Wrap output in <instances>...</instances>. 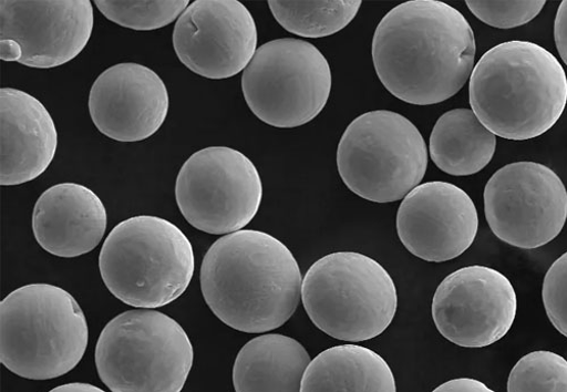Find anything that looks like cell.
Segmentation results:
<instances>
[{"label": "cell", "instance_id": "6da1fadb", "mask_svg": "<svg viewBox=\"0 0 567 392\" xmlns=\"http://www.w3.org/2000/svg\"><path fill=\"white\" fill-rule=\"evenodd\" d=\"M476 38L467 20L437 0H411L378 24L372 40L375 73L398 100L442 104L475 69Z\"/></svg>", "mask_w": 567, "mask_h": 392}, {"label": "cell", "instance_id": "83f0119b", "mask_svg": "<svg viewBox=\"0 0 567 392\" xmlns=\"http://www.w3.org/2000/svg\"><path fill=\"white\" fill-rule=\"evenodd\" d=\"M433 392H496L489 386H487L484 382L471 379V378H460L450 380L440 386H437Z\"/></svg>", "mask_w": 567, "mask_h": 392}, {"label": "cell", "instance_id": "7c38bea8", "mask_svg": "<svg viewBox=\"0 0 567 392\" xmlns=\"http://www.w3.org/2000/svg\"><path fill=\"white\" fill-rule=\"evenodd\" d=\"M517 311L512 282L499 271L471 266L447 276L433 300V319L443 337L465 349H484L504 338Z\"/></svg>", "mask_w": 567, "mask_h": 392}, {"label": "cell", "instance_id": "603a6c76", "mask_svg": "<svg viewBox=\"0 0 567 392\" xmlns=\"http://www.w3.org/2000/svg\"><path fill=\"white\" fill-rule=\"evenodd\" d=\"M188 0L174 2H118V0H97L96 7L111 22L135 31L162 29L178 20L190 7Z\"/></svg>", "mask_w": 567, "mask_h": 392}, {"label": "cell", "instance_id": "f1b7e54d", "mask_svg": "<svg viewBox=\"0 0 567 392\" xmlns=\"http://www.w3.org/2000/svg\"><path fill=\"white\" fill-rule=\"evenodd\" d=\"M0 59L6 62L19 63L22 59V49L13 40H0Z\"/></svg>", "mask_w": 567, "mask_h": 392}, {"label": "cell", "instance_id": "7a4b0ae2", "mask_svg": "<svg viewBox=\"0 0 567 392\" xmlns=\"http://www.w3.org/2000/svg\"><path fill=\"white\" fill-rule=\"evenodd\" d=\"M202 290L226 326L261 333L286 324L302 298L299 264L286 244L259 230L217 239L202 266Z\"/></svg>", "mask_w": 567, "mask_h": 392}, {"label": "cell", "instance_id": "4fadbf2b", "mask_svg": "<svg viewBox=\"0 0 567 392\" xmlns=\"http://www.w3.org/2000/svg\"><path fill=\"white\" fill-rule=\"evenodd\" d=\"M174 51L194 73L223 80L238 75L254 60L258 30L238 0H196L175 23Z\"/></svg>", "mask_w": 567, "mask_h": 392}, {"label": "cell", "instance_id": "9a60e30c", "mask_svg": "<svg viewBox=\"0 0 567 392\" xmlns=\"http://www.w3.org/2000/svg\"><path fill=\"white\" fill-rule=\"evenodd\" d=\"M93 30L90 0L62 2H0V39L13 40L22 49L19 64L55 69L76 59Z\"/></svg>", "mask_w": 567, "mask_h": 392}, {"label": "cell", "instance_id": "e0dca14e", "mask_svg": "<svg viewBox=\"0 0 567 392\" xmlns=\"http://www.w3.org/2000/svg\"><path fill=\"white\" fill-rule=\"evenodd\" d=\"M32 229L40 247L72 259L99 247L107 229V212L89 187L62 183L45 189L34 206Z\"/></svg>", "mask_w": 567, "mask_h": 392}, {"label": "cell", "instance_id": "7402d4cb", "mask_svg": "<svg viewBox=\"0 0 567 392\" xmlns=\"http://www.w3.org/2000/svg\"><path fill=\"white\" fill-rule=\"evenodd\" d=\"M360 0L338 2H274L268 7L275 20L287 31L302 38H324L347 28L357 17Z\"/></svg>", "mask_w": 567, "mask_h": 392}, {"label": "cell", "instance_id": "277c9868", "mask_svg": "<svg viewBox=\"0 0 567 392\" xmlns=\"http://www.w3.org/2000/svg\"><path fill=\"white\" fill-rule=\"evenodd\" d=\"M86 318L65 289L49 283L18 288L0 303V361L29 380H51L81 362Z\"/></svg>", "mask_w": 567, "mask_h": 392}, {"label": "cell", "instance_id": "ac0fdd59", "mask_svg": "<svg viewBox=\"0 0 567 392\" xmlns=\"http://www.w3.org/2000/svg\"><path fill=\"white\" fill-rule=\"evenodd\" d=\"M0 184H25L49 169L58 152L59 133L51 113L37 97L19 89L0 90Z\"/></svg>", "mask_w": 567, "mask_h": 392}, {"label": "cell", "instance_id": "44dd1931", "mask_svg": "<svg viewBox=\"0 0 567 392\" xmlns=\"http://www.w3.org/2000/svg\"><path fill=\"white\" fill-rule=\"evenodd\" d=\"M497 138L466 109L453 110L436 123L430 152L434 164L452 176H471L482 172L493 161Z\"/></svg>", "mask_w": 567, "mask_h": 392}, {"label": "cell", "instance_id": "5b68a950", "mask_svg": "<svg viewBox=\"0 0 567 392\" xmlns=\"http://www.w3.org/2000/svg\"><path fill=\"white\" fill-rule=\"evenodd\" d=\"M113 296L136 309H158L183 296L196 269L194 247L173 223L136 216L107 236L100 256Z\"/></svg>", "mask_w": 567, "mask_h": 392}, {"label": "cell", "instance_id": "d4e9b609", "mask_svg": "<svg viewBox=\"0 0 567 392\" xmlns=\"http://www.w3.org/2000/svg\"><path fill=\"white\" fill-rule=\"evenodd\" d=\"M466 7L477 19L496 29H514L535 20L546 6L537 2H481L467 0Z\"/></svg>", "mask_w": 567, "mask_h": 392}, {"label": "cell", "instance_id": "d6986e66", "mask_svg": "<svg viewBox=\"0 0 567 392\" xmlns=\"http://www.w3.org/2000/svg\"><path fill=\"white\" fill-rule=\"evenodd\" d=\"M311 359L295 338L268 333L254 338L236 357L235 392H301Z\"/></svg>", "mask_w": 567, "mask_h": 392}, {"label": "cell", "instance_id": "f546056e", "mask_svg": "<svg viewBox=\"0 0 567 392\" xmlns=\"http://www.w3.org/2000/svg\"><path fill=\"white\" fill-rule=\"evenodd\" d=\"M50 392H106L105 390L90 384V383H82V382H74V383H68L60 385Z\"/></svg>", "mask_w": 567, "mask_h": 392}, {"label": "cell", "instance_id": "ffe728a7", "mask_svg": "<svg viewBox=\"0 0 567 392\" xmlns=\"http://www.w3.org/2000/svg\"><path fill=\"white\" fill-rule=\"evenodd\" d=\"M301 392H396V382L380 354L350 344L328 349L313 359Z\"/></svg>", "mask_w": 567, "mask_h": 392}, {"label": "cell", "instance_id": "2e32d148", "mask_svg": "<svg viewBox=\"0 0 567 392\" xmlns=\"http://www.w3.org/2000/svg\"><path fill=\"white\" fill-rule=\"evenodd\" d=\"M169 95L162 78L147 66L117 64L92 84L89 112L101 133L118 142L145 141L167 118Z\"/></svg>", "mask_w": 567, "mask_h": 392}, {"label": "cell", "instance_id": "8992f818", "mask_svg": "<svg viewBox=\"0 0 567 392\" xmlns=\"http://www.w3.org/2000/svg\"><path fill=\"white\" fill-rule=\"evenodd\" d=\"M313 324L339 340L359 342L382 334L398 311V290L386 269L355 252H337L315 262L302 285Z\"/></svg>", "mask_w": 567, "mask_h": 392}, {"label": "cell", "instance_id": "ba28073f", "mask_svg": "<svg viewBox=\"0 0 567 392\" xmlns=\"http://www.w3.org/2000/svg\"><path fill=\"white\" fill-rule=\"evenodd\" d=\"M429 166L427 144L416 126L389 111L365 113L346 130L338 149L344 184L374 204L400 202L420 185Z\"/></svg>", "mask_w": 567, "mask_h": 392}, {"label": "cell", "instance_id": "8fae6325", "mask_svg": "<svg viewBox=\"0 0 567 392\" xmlns=\"http://www.w3.org/2000/svg\"><path fill=\"white\" fill-rule=\"evenodd\" d=\"M484 202L492 231L517 249L545 247L567 220L563 180L537 163H514L497 171L485 187Z\"/></svg>", "mask_w": 567, "mask_h": 392}, {"label": "cell", "instance_id": "3957f363", "mask_svg": "<svg viewBox=\"0 0 567 392\" xmlns=\"http://www.w3.org/2000/svg\"><path fill=\"white\" fill-rule=\"evenodd\" d=\"M472 112L496 136L526 141L548 132L567 105V76L546 48L499 43L481 59L468 85Z\"/></svg>", "mask_w": 567, "mask_h": 392}, {"label": "cell", "instance_id": "484cf974", "mask_svg": "<svg viewBox=\"0 0 567 392\" xmlns=\"http://www.w3.org/2000/svg\"><path fill=\"white\" fill-rule=\"evenodd\" d=\"M543 301L551 324L567 338V252L547 271L543 285Z\"/></svg>", "mask_w": 567, "mask_h": 392}, {"label": "cell", "instance_id": "4316f807", "mask_svg": "<svg viewBox=\"0 0 567 392\" xmlns=\"http://www.w3.org/2000/svg\"><path fill=\"white\" fill-rule=\"evenodd\" d=\"M554 38L558 54L567 66V0L560 3L554 24Z\"/></svg>", "mask_w": 567, "mask_h": 392}, {"label": "cell", "instance_id": "52a82bcc", "mask_svg": "<svg viewBox=\"0 0 567 392\" xmlns=\"http://www.w3.org/2000/svg\"><path fill=\"white\" fill-rule=\"evenodd\" d=\"M102 381L113 392H181L195 352L171 317L140 309L114 318L102 331L96 354Z\"/></svg>", "mask_w": 567, "mask_h": 392}, {"label": "cell", "instance_id": "cb8c5ba5", "mask_svg": "<svg viewBox=\"0 0 567 392\" xmlns=\"http://www.w3.org/2000/svg\"><path fill=\"white\" fill-rule=\"evenodd\" d=\"M507 392H567V361L549 351L524 357L509 373Z\"/></svg>", "mask_w": 567, "mask_h": 392}, {"label": "cell", "instance_id": "30bf717a", "mask_svg": "<svg viewBox=\"0 0 567 392\" xmlns=\"http://www.w3.org/2000/svg\"><path fill=\"white\" fill-rule=\"evenodd\" d=\"M185 220L212 235L243 230L259 212L262 183L255 164L227 146H209L188 158L175 185Z\"/></svg>", "mask_w": 567, "mask_h": 392}, {"label": "cell", "instance_id": "9c48e42d", "mask_svg": "<svg viewBox=\"0 0 567 392\" xmlns=\"http://www.w3.org/2000/svg\"><path fill=\"white\" fill-rule=\"evenodd\" d=\"M332 83V70L319 49L293 38L260 45L243 75L249 109L277 128L313 121L327 105Z\"/></svg>", "mask_w": 567, "mask_h": 392}, {"label": "cell", "instance_id": "5bb4252c", "mask_svg": "<svg viewBox=\"0 0 567 392\" xmlns=\"http://www.w3.org/2000/svg\"><path fill=\"white\" fill-rule=\"evenodd\" d=\"M396 227L402 244L414 257L446 262L462 256L474 244L480 217L465 190L447 182H430L405 196Z\"/></svg>", "mask_w": 567, "mask_h": 392}]
</instances>
